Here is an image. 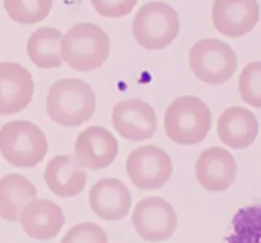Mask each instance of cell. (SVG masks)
I'll return each mask as SVG.
<instances>
[{"label":"cell","mask_w":261,"mask_h":243,"mask_svg":"<svg viewBox=\"0 0 261 243\" xmlns=\"http://www.w3.org/2000/svg\"><path fill=\"white\" fill-rule=\"evenodd\" d=\"M61 59L71 69L88 73L101 68L111 51L110 37L91 22L74 24L61 38Z\"/></svg>","instance_id":"cell-2"},{"label":"cell","mask_w":261,"mask_h":243,"mask_svg":"<svg viewBox=\"0 0 261 243\" xmlns=\"http://www.w3.org/2000/svg\"><path fill=\"white\" fill-rule=\"evenodd\" d=\"M217 131L224 145L233 149H246L256 139L259 122L250 110L229 107L219 116Z\"/></svg>","instance_id":"cell-16"},{"label":"cell","mask_w":261,"mask_h":243,"mask_svg":"<svg viewBox=\"0 0 261 243\" xmlns=\"http://www.w3.org/2000/svg\"><path fill=\"white\" fill-rule=\"evenodd\" d=\"M35 199L37 190L24 176L9 173L0 178V217L4 221L10 223L19 221L20 211Z\"/></svg>","instance_id":"cell-18"},{"label":"cell","mask_w":261,"mask_h":243,"mask_svg":"<svg viewBox=\"0 0 261 243\" xmlns=\"http://www.w3.org/2000/svg\"><path fill=\"white\" fill-rule=\"evenodd\" d=\"M61 38L63 35L53 27H41L28 38V58L40 69H56L63 65L61 59Z\"/></svg>","instance_id":"cell-19"},{"label":"cell","mask_w":261,"mask_h":243,"mask_svg":"<svg viewBox=\"0 0 261 243\" xmlns=\"http://www.w3.org/2000/svg\"><path fill=\"white\" fill-rule=\"evenodd\" d=\"M91 3L102 17L121 18L132 13L138 0H91Z\"/></svg>","instance_id":"cell-23"},{"label":"cell","mask_w":261,"mask_h":243,"mask_svg":"<svg viewBox=\"0 0 261 243\" xmlns=\"http://www.w3.org/2000/svg\"><path fill=\"white\" fill-rule=\"evenodd\" d=\"M180 33L177 12L165 2L145 3L133 20V35L145 50L158 51L170 46Z\"/></svg>","instance_id":"cell-5"},{"label":"cell","mask_w":261,"mask_h":243,"mask_svg":"<svg viewBox=\"0 0 261 243\" xmlns=\"http://www.w3.org/2000/svg\"><path fill=\"white\" fill-rule=\"evenodd\" d=\"M35 83L24 66L12 61L0 63V115L23 111L32 101Z\"/></svg>","instance_id":"cell-13"},{"label":"cell","mask_w":261,"mask_h":243,"mask_svg":"<svg viewBox=\"0 0 261 243\" xmlns=\"http://www.w3.org/2000/svg\"><path fill=\"white\" fill-rule=\"evenodd\" d=\"M259 17L257 0H214L212 7L214 28L229 38H239L251 32Z\"/></svg>","instance_id":"cell-9"},{"label":"cell","mask_w":261,"mask_h":243,"mask_svg":"<svg viewBox=\"0 0 261 243\" xmlns=\"http://www.w3.org/2000/svg\"><path fill=\"white\" fill-rule=\"evenodd\" d=\"M237 56L231 46L218 38H203L189 51V66L194 75L208 86L227 83L237 70Z\"/></svg>","instance_id":"cell-6"},{"label":"cell","mask_w":261,"mask_h":243,"mask_svg":"<svg viewBox=\"0 0 261 243\" xmlns=\"http://www.w3.org/2000/svg\"><path fill=\"white\" fill-rule=\"evenodd\" d=\"M111 120L120 137L130 142L150 139L157 130L154 110L142 99L119 102L112 110Z\"/></svg>","instance_id":"cell-10"},{"label":"cell","mask_w":261,"mask_h":243,"mask_svg":"<svg viewBox=\"0 0 261 243\" xmlns=\"http://www.w3.org/2000/svg\"><path fill=\"white\" fill-rule=\"evenodd\" d=\"M47 150V138L33 122L15 120L0 129V153L14 167H36L45 159Z\"/></svg>","instance_id":"cell-4"},{"label":"cell","mask_w":261,"mask_h":243,"mask_svg":"<svg viewBox=\"0 0 261 243\" xmlns=\"http://www.w3.org/2000/svg\"><path fill=\"white\" fill-rule=\"evenodd\" d=\"M171 157L155 145H142L129 154L126 172L130 181L143 191L163 187L172 176Z\"/></svg>","instance_id":"cell-7"},{"label":"cell","mask_w":261,"mask_h":243,"mask_svg":"<svg viewBox=\"0 0 261 243\" xmlns=\"http://www.w3.org/2000/svg\"><path fill=\"white\" fill-rule=\"evenodd\" d=\"M89 205L102 221H121L132 208V194L117 178H103L92 186Z\"/></svg>","instance_id":"cell-15"},{"label":"cell","mask_w":261,"mask_h":243,"mask_svg":"<svg viewBox=\"0 0 261 243\" xmlns=\"http://www.w3.org/2000/svg\"><path fill=\"white\" fill-rule=\"evenodd\" d=\"M163 125L166 135L173 143L196 145L211 131V110L195 96L178 97L166 110Z\"/></svg>","instance_id":"cell-3"},{"label":"cell","mask_w":261,"mask_h":243,"mask_svg":"<svg viewBox=\"0 0 261 243\" xmlns=\"http://www.w3.org/2000/svg\"><path fill=\"white\" fill-rule=\"evenodd\" d=\"M48 190L60 198H74L86 187L87 173L73 155H58L45 168Z\"/></svg>","instance_id":"cell-17"},{"label":"cell","mask_w":261,"mask_h":243,"mask_svg":"<svg viewBox=\"0 0 261 243\" xmlns=\"http://www.w3.org/2000/svg\"><path fill=\"white\" fill-rule=\"evenodd\" d=\"M239 91L242 101L255 109H261V61L247 64L242 69Z\"/></svg>","instance_id":"cell-21"},{"label":"cell","mask_w":261,"mask_h":243,"mask_svg":"<svg viewBox=\"0 0 261 243\" xmlns=\"http://www.w3.org/2000/svg\"><path fill=\"white\" fill-rule=\"evenodd\" d=\"M195 176L204 190L222 193L228 190L236 181L237 163L227 149L209 148L196 160Z\"/></svg>","instance_id":"cell-12"},{"label":"cell","mask_w":261,"mask_h":243,"mask_svg":"<svg viewBox=\"0 0 261 243\" xmlns=\"http://www.w3.org/2000/svg\"><path fill=\"white\" fill-rule=\"evenodd\" d=\"M19 223L28 237L37 241H48L60 233L65 217L54 201L35 199L20 211Z\"/></svg>","instance_id":"cell-14"},{"label":"cell","mask_w":261,"mask_h":243,"mask_svg":"<svg viewBox=\"0 0 261 243\" xmlns=\"http://www.w3.org/2000/svg\"><path fill=\"white\" fill-rule=\"evenodd\" d=\"M61 243H109L103 229L94 223H81L71 227Z\"/></svg>","instance_id":"cell-22"},{"label":"cell","mask_w":261,"mask_h":243,"mask_svg":"<svg viewBox=\"0 0 261 243\" xmlns=\"http://www.w3.org/2000/svg\"><path fill=\"white\" fill-rule=\"evenodd\" d=\"M74 152L82 167L98 171L109 167L116 159L119 143L112 132L105 127L91 126L78 135Z\"/></svg>","instance_id":"cell-11"},{"label":"cell","mask_w":261,"mask_h":243,"mask_svg":"<svg viewBox=\"0 0 261 243\" xmlns=\"http://www.w3.org/2000/svg\"><path fill=\"white\" fill-rule=\"evenodd\" d=\"M96 107L93 89L82 79H60L51 86L46 96L48 117L64 127H76L89 121L96 112Z\"/></svg>","instance_id":"cell-1"},{"label":"cell","mask_w":261,"mask_h":243,"mask_svg":"<svg viewBox=\"0 0 261 243\" xmlns=\"http://www.w3.org/2000/svg\"><path fill=\"white\" fill-rule=\"evenodd\" d=\"M54 0H4L8 17L19 24H36L50 14Z\"/></svg>","instance_id":"cell-20"},{"label":"cell","mask_w":261,"mask_h":243,"mask_svg":"<svg viewBox=\"0 0 261 243\" xmlns=\"http://www.w3.org/2000/svg\"><path fill=\"white\" fill-rule=\"evenodd\" d=\"M132 222L138 236L148 242L168 239L177 228L175 209L160 196L140 200L133 211Z\"/></svg>","instance_id":"cell-8"}]
</instances>
